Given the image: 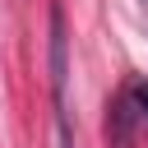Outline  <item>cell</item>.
I'll return each instance as SVG.
<instances>
[{"instance_id":"6da1fadb","label":"cell","mask_w":148,"mask_h":148,"mask_svg":"<svg viewBox=\"0 0 148 148\" xmlns=\"http://www.w3.org/2000/svg\"><path fill=\"white\" fill-rule=\"evenodd\" d=\"M69 37H65V9L51 5V92H56V106H65V79H69Z\"/></svg>"},{"instance_id":"7a4b0ae2","label":"cell","mask_w":148,"mask_h":148,"mask_svg":"<svg viewBox=\"0 0 148 148\" xmlns=\"http://www.w3.org/2000/svg\"><path fill=\"white\" fill-rule=\"evenodd\" d=\"M116 116H120V130L130 125H148V79H130L120 102H116Z\"/></svg>"},{"instance_id":"3957f363","label":"cell","mask_w":148,"mask_h":148,"mask_svg":"<svg viewBox=\"0 0 148 148\" xmlns=\"http://www.w3.org/2000/svg\"><path fill=\"white\" fill-rule=\"evenodd\" d=\"M56 148H74V134H69V120H65V106H56Z\"/></svg>"}]
</instances>
